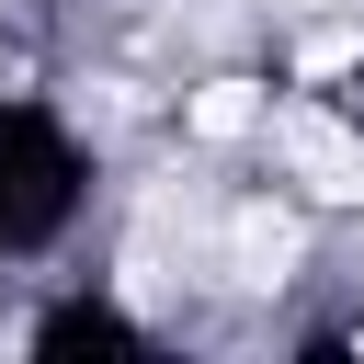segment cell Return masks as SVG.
Returning a JSON list of instances; mask_svg holds the SVG:
<instances>
[{"mask_svg":"<svg viewBox=\"0 0 364 364\" xmlns=\"http://www.w3.org/2000/svg\"><path fill=\"white\" fill-rule=\"evenodd\" d=\"M228 250H239V273H250V284H284V262H296V216L239 205V216H228Z\"/></svg>","mask_w":364,"mask_h":364,"instance_id":"obj_2","label":"cell"},{"mask_svg":"<svg viewBox=\"0 0 364 364\" xmlns=\"http://www.w3.org/2000/svg\"><path fill=\"white\" fill-rule=\"evenodd\" d=\"M273 136H284V171H296L318 205H353V193H364V136H353L341 114H318V102H284V125H273Z\"/></svg>","mask_w":364,"mask_h":364,"instance_id":"obj_1","label":"cell"},{"mask_svg":"<svg viewBox=\"0 0 364 364\" xmlns=\"http://www.w3.org/2000/svg\"><path fill=\"white\" fill-rule=\"evenodd\" d=\"M250 125H262V91L250 80H205L193 91V136H250Z\"/></svg>","mask_w":364,"mask_h":364,"instance_id":"obj_3","label":"cell"}]
</instances>
